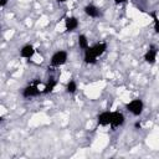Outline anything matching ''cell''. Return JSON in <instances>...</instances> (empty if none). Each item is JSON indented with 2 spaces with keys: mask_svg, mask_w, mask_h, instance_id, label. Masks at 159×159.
<instances>
[{
  "mask_svg": "<svg viewBox=\"0 0 159 159\" xmlns=\"http://www.w3.org/2000/svg\"><path fill=\"white\" fill-rule=\"evenodd\" d=\"M125 109L130 114H133L135 117H139L144 111V102L140 98H134V99H132L130 102H128L125 104Z\"/></svg>",
  "mask_w": 159,
  "mask_h": 159,
  "instance_id": "obj_1",
  "label": "cell"
},
{
  "mask_svg": "<svg viewBox=\"0 0 159 159\" xmlns=\"http://www.w3.org/2000/svg\"><path fill=\"white\" fill-rule=\"evenodd\" d=\"M67 58H68L67 51H65V50H58V51H56V52L51 56L50 65H51V67H60V66H62V65H65V63L67 62Z\"/></svg>",
  "mask_w": 159,
  "mask_h": 159,
  "instance_id": "obj_2",
  "label": "cell"
},
{
  "mask_svg": "<svg viewBox=\"0 0 159 159\" xmlns=\"http://www.w3.org/2000/svg\"><path fill=\"white\" fill-rule=\"evenodd\" d=\"M40 94H42V91L39 89L37 82H36V83H30V84H27V86L24 87L22 91H21V96H22L24 98H34V97H37V96H40Z\"/></svg>",
  "mask_w": 159,
  "mask_h": 159,
  "instance_id": "obj_3",
  "label": "cell"
},
{
  "mask_svg": "<svg viewBox=\"0 0 159 159\" xmlns=\"http://www.w3.org/2000/svg\"><path fill=\"white\" fill-rule=\"evenodd\" d=\"M158 52H159V48L157 45L154 43H150L148 50L145 51L144 53V61L148 63V65H154L157 62V56H158Z\"/></svg>",
  "mask_w": 159,
  "mask_h": 159,
  "instance_id": "obj_4",
  "label": "cell"
},
{
  "mask_svg": "<svg viewBox=\"0 0 159 159\" xmlns=\"http://www.w3.org/2000/svg\"><path fill=\"white\" fill-rule=\"evenodd\" d=\"M124 122H125V117H124V114L122 112H119V111L112 112V122L109 124L112 127V129H116L118 127H122L124 124Z\"/></svg>",
  "mask_w": 159,
  "mask_h": 159,
  "instance_id": "obj_5",
  "label": "cell"
},
{
  "mask_svg": "<svg viewBox=\"0 0 159 159\" xmlns=\"http://www.w3.org/2000/svg\"><path fill=\"white\" fill-rule=\"evenodd\" d=\"M83 11L88 17H92V19H97V17L102 16V12H101L99 7H97L94 4H87L83 7Z\"/></svg>",
  "mask_w": 159,
  "mask_h": 159,
  "instance_id": "obj_6",
  "label": "cell"
},
{
  "mask_svg": "<svg viewBox=\"0 0 159 159\" xmlns=\"http://www.w3.org/2000/svg\"><path fill=\"white\" fill-rule=\"evenodd\" d=\"M80 26V21L76 16H67L65 20V29L67 32H72L75 30H77Z\"/></svg>",
  "mask_w": 159,
  "mask_h": 159,
  "instance_id": "obj_7",
  "label": "cell"
},
{
  "mask_svg": "<svg viewBox=\"0 0 159 159\" xmlns=\"http://www.w3.org/2000/svg\"><path fill=\"white\" fill-rule=\"evenodd\" d=\"M112 122V112L111 111H104L102 113L98 114L97 117V123L98 125H102V127H107Z\"/></svg>",
  "mask_w": 159,
  "mask_h": 159,
  "instance_id": "obj_8",
  "label": "cell"
},
{
  "mask_svg": "<svg viewBox=\"0 0 159 159\" xmlns=\"http://www.w3.org/2000/svg\"><path fill=\"white\" fill-rule=\"evenodd\" d=\"M35 52H36V48L31 43H26V45H24L20 48V56L22 58H27V60L29 58H32L34 55H35Z\"/></svg>",
  "mask_w": 159,
  "mask_h": 159,
  "instance_id": "obj_9",
  "label": "cell"
},
{
  "mask_svg": "<svg viewBox=\"0 0 159 159\" xmlns=\"http://www.w3.org/2000/svg\"><path fill=\"white\" fill-rule=\"evenodd\" d=\"M97 58H98V57L93 53L91 46L87 47V48L83 51V61H84L86 65H94V63H97Z\"/></svg>",
  "mask_w": 159,
  "mask_h": 159,
  "instance_id": "obj_10",
  "label": "cell"
},
{
  "mask_svg": "<svg viewBox=\"0 0 159 159\" xmlns=\"http://www.w3.org/2000/svg\"><path fill=\"white\" fill-rule=\"evenodd\" d=\"M56 86H57V80H56L53 76H50V77L47 78V83H46L45 88L42 89V94H48V93H51V92L56 88Z\"/></svg>",
  "mask_w": 159,
  "mask_h": 159,
  "instance_id": "obj_11",
  "label": "cell"
},
{
  "mask_svg": "<svg viewBox=\"0 0 159 159\" xmlns=\"http://www.w3.org/2000/svg\"><path fill=\"white\" fill-rule=\"evenodd\" d=\"M93 53L97 56V57H101L106 51H107V43L106 42H97L94 43L93 46H91Z\"/></svg>",
  "mask_w": 159,
  "mask_h": 159,
  "instance_id": "obj_12",
  "label": "cell"
},
{
  "mask_svg": "<svg viewBox=\"0 0 159 159\" xmlns=\"http://www.w3.org/2000/svg\"><path fill=\"white\" fill-rule=\"evenodd\" d=\"M78 46L82 51H84L87 47H89V42H88V39L86 35H83V34L78 35Z\"/></svg>",
  "mask_w": 159,
  "mask_h": 159,
  "instance_id": "obj_13",
  "label": "cell"
},
{
  "mask_svg": "<svg viewBox=\"0 0 159 159\" xmlns=\"http://www.w3.org/2000/svg\"><path fill=\"white\" fill-rule=\"evenodd\" d=\"M66 92L70 93V94H75L77 92V82L73 78H71L67 82V84H66Z\"/></svg>",
  "mask_w": 159,
  "mask_h": 159,
  "instance_id": "obj_14",
  "label": "cell"
},
{
  "mask_svg": "<svg viewBox=\"0 0 159 159\" xmlns=\"http://www.w3.org/2000/svg\"><path fill=\"white\" fill-rule=\"evenodd\" d=\"M150 15H152V17H153V27H154V31L159 35V17L157 16V12H155V11L150 12Z\"/></svg>",
  "mask_w": 159,
  "mask_h": 159,
  "instance_id": "obj_15",
  "label": "cell"
},
{
  "mask_svg": "<svg viewBox=\"0 0 159 159\" xmlns=\"http://www.w3.org/2000/svg\"><path fill=\"white\" fill-rule=\"evenodd\" d=\"M128 0H113V2L116 4V5H122V4H125Z\"/></svg>",
  "mask_w": 159,
  "mask_h": 159,
  "instance_id": "obj_16",
  "label": "cell"
},
{
  "mask_svg": "<svg viewBox=\"0 0 159 159\" xmlns=\"http://www.w3.org/2000/svg\"><path fill=\"white\" fill-rule=\"evenodd\" d=\"M134 127H135L137 129H140V128H142V124H140V122H139V120H137V122L134 123Z\"/></svg>",
  "mask_w": 159,
  "mask_h": 159,
  "instance_id": "obj_17",
  "label": "cell"
},
{
  "mask_svg": "<svg viewBox=\"0 0 159 159\" xmlns=\"http://www.w3.org/2000/svg\"><path fill=\"white\" fill-rule=\"evenodd\" d=\"M6 4H7V0H1V1H0V6H1V7H5Z\"/></svg>",
  "mask_w": 159,
  "mask_h": 159,
  "instance_id": "obj_18",
  "label": "cell"
},
{
  "mask_svg": "<svg viewBox=\"0 0 159 159\" xmlns=\"http://www.w3.org/2000/svg\"><path fill=\"white\" fill-rule=\"evenodd\" d=\"M67 0H57V2H60V4H62V2H66Z\"/></svg>",
  "mask_w": 159,
  "mask_h": 159,
  "instance_id": "obj_19",
  "label": "cell"
}]
</instances>
